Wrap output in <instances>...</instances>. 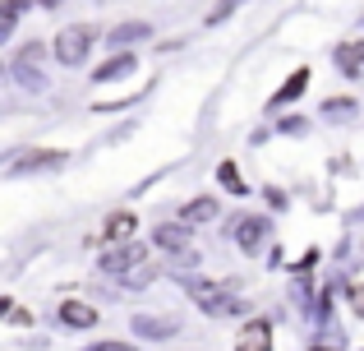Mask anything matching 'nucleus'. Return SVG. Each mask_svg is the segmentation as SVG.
I'll list each match as a JSON object with an SVG mask.
<instances>
[{
    "label": "nucleus",
    "instance_id": "6",
    "mask_svg": "<svg viewBox=\"0 0 364 351\" xmlns=\"http://www.w3.org/2000/svg\"><path fill=\"white\" fill-rule=\"evenodd\" d=\"M272 347V328L267 324H249L240 337H235V351H267Z\"/></svg>",
    "mask_w": 364,
    "mask_h": 351
},
{
    "label": "nucleus",
    "instance_id": "8",
    "mask_svg": "<svg viewBox=\"0 0 364 351\" xmlns=\"http://www.w3.org/2000/svg\"><path fill=\"white\" fill-rule=\"evenodd\" d=\"M152 241H157L161 250H171V254H176V250H185V245H189V226L166 222V226H157V231H152Z\"/></svg>",
    "mask_w": 364,
    "mask_h": 351
},
{
    "label": "nucleus",
    "instance_id": "22",
    "mask_svg": "<svg viewBox=\"0 0 364 351\" xmlns=\"http://www.w3.org/2000/svg\"><path fill=\"white\" fill-rule=\"evenodd\" d=\"M314 351H323V347H314ZM328 351H332V347H328Z\"/></svg>",
    "mask_w": 364,
    "mask_h": 351
},
{
    "label": "nucleus",
    "instance_id": "4",
    "mask_svg": "<svg viewBox=\"0 0 364 351\" xmlns=\"http://www.w3.org/2000/svg\"><path fill=\"white\" fill-rule=\"evenodd\" d=\"M185 291L198 300L203 310H240V300H222V291L213 287V282H198V278H189L185 282Z\"/></svg>",
    "mask_w": 364,
    "mask_h": 351
},
{
    "label": "nucleus",
    "instance_id": "12",
    "mask_svg": "<svg viewBox=\"0 0 364 351\" xmlns=\"http://www.w3.org/2000/svg\"><path fill=\"white\" fill-rule=\"evenodd\" d=\"M263 236H267V222H263V217H249V222H240L235 241H240L245 250H258V245H263Z\"/></svg>",
    "mask_w": 364,
    "mask_h": 351
},
{
    "label": "nucleus",
    "instance_id": "13",
    "mask_svg": "<svg viewBox=\"0 0 364 351\" xmlns=\"http://www.w3.org/2000/svg\"><path fill=\"white\" fill-rule=\"evenodd\" d=\"M148 33H152L148 23H120V28H111V33H107V42L111 46H129V42H143Z\"/></svg>",
    "mask_w": 364,
    "mask_h": 351
},
{
    "label": "nucleus",
    "instance_id": "10",
    "mask_svg": "<svg viewBox=\"0 0 364 351\" xmlns=\"http://www.w3.org/2000/svg\"><path fill=\"white\" fill-rule=\"evenodd\" d=\"M134 231H139L134 213H111V217H107V245H111V241H129Z\"/></svg>",
    "mask_w": 364,
    "mask_h": 351
},
{
    "label": "nucleus",
    "instance_id": "19",
    "mask_svg": "<svg viewBox=\"0 0 364 351\" xmlns=\"http://www.w3.org/2000/svg\"><path fill=\"white\" fill-rule=\"evenodd\" d=\"M328 116H332V120H355V102H350V98L328 102Z\"/></svg>",
    "mask_w": 364,
    "mask_h": 351
},
{
    "label": "nucleus",
    "instance_id": "9",
    "mask_svg": "<svg viewBox=\"0 0 364 351\" xmlns=\"http://www.w3.org/2000/svg\"><path fill=\"white\" fill-rule=\"evenodd\" d=\"M134 328H139V337H152V342H161V337L176 333V324H171V319H157V315H139Z\"/></svg>",
    "mask_w": 364,
    "mask_h": 351
},
{
    "label": "nucleus",
    "instance_id": "5",
    "mask_svg": "<svg viewBox=\"0 0 364 351\" xmlns=\"http://www.w3.org/2000/svg\"><path fill=\"white\" fill-rule=\"evenodd\" d=\"M60 324L65 328H92L97 324V310L83 305V300H60Z\"/></svg>",
    "mask_w": 364,
    "mask_h": 351
},
{
    "label": "nucleus",
    "instance_id": "1",
    "mask_svg": "<svg viewBox=\"0 0 364 351\" xmlns=\"http://www.w3.org/2000/svg\"><path fill=\"white\" fill-rule=\"evenodd\" d=\"M92 37H97V33H92L88 23H74V28H65V33L55 37V56H60L65 65H79L83 56L92 51Z\"/></svg>",
    "mask_w": 364,
    "mask_h": 351
},
{
    "label": "nucleus",
    "instance_id": "20",
    "mask_svg": "<svg viewBox=\"0 0 364 351\" xmlns=\"http://www.w3.org/2000/svg\"><path fill=\"white\" fill-rule=\"evenodd\" d=\"M83 351H129L124 342H97V347H83Z\"/></svg>",
    "mask_w": 364,
    "mask_h": 351
},
{
    "label": "nucleus",
    "instance_id": "7",
    "mask_svg": "<svg viewBox=\"0 0 364 351\" xmlns=\"http://www.w3.org/2000/svg\"><path fill=\"white\" fill-rule=\"evenodd\" d=\"M360 61H364V42H346V46H337V70L346 74V79H360Z\"/></svg>",
    "mask_w": 364,
    "mask_h": 351
},
{
    "label": "nucleus",
    "instance_id": "11",
    "mask_svg": "<svg viewBox=\"0 0 364 351\" xmlns=\"http://www.w3.org/2000/svg\"><path fill=\"white\" fill-rule=\"evenodd\" d=\"M304 83H309V70H295L291 79L282 83V88H277V98H272V107H286V102H295L304 93Z\"/></svg>",
    "mask_w": 364,
    "mask_h": 351
},
{
    "label": "nucleus",
    "instance_id": "18",
    "mask_svg": "<svg viewBox=\"0 0 364 351\" xmlns=\"http://www.w3.org/2000/svg\"><path fill=\"white\" fill-rule=\"evenodd\" d=\"M124 273H129V278H124V287H129V291H139V287H148V282H152V278H157V273H152V268H139V263H134V268H124Z\"/></svg>",
    "mask_w": 364,
    "mask_h": 351
},
{
    "label": "nucleus",
    "instance_id": "17",
    "mask_svg": "<svg viewBox=\"0 0 364 351\" xmlns=\"http://www.w3.org/2000/svg\"><path fill=\"white\" fill-rule=\"evenodd\" d=\"M217 176H222V185L231 189V194H249V185L240 180V172H235V162H222V167H217Z\"/></svg>",
    "mask_w": 364,
    "mask_h": 351
},
{
    "label": "nucleus",
    "instance_id": "16",
    "mask_svg": "<svg viewBox=\"0 0 364 351\" xmlns=\"http://www.w3.org/2000/svg\"><path fill=\"white\" fill-rule=\"evenodd\" d=\"M18 9H23V0H0V42H9V33H14V19Z\"/></svg>",
    "mask_w": 364,
    "mask_h": 351
},
{
    "label": "nucleus",
    "instance_id": "2",
    "mask_svg": "<svg viewBox=\"0 0 364 351\" xmlns=\"http://www.w3.org/2000/svg\"><path fill=\"white\" fill-rule=\"evenodd\" d=\"M70 162V153H60V148H33V153H23L14 162V172L18 176H28V172H51V167H65Z\"/></svg>",
    "mask_w": 364,
    "mask_h": 351
},
{
    "label": "nucleus",
    "instance_id": "21",
    "mask_svg": "<svg viewBox=\"0 0 364 351\" xmlns=\"http://www.w3.org/2000/svg\"><path fill=\"white\" fill-rule=\"evenodd\" d=\"M42 5H55V0H42Z\"/></svg>",
    "mask_w": 364,
    "mask_h": 351
},
{
    "label": "nucleus",
    "instance_id": "3",
    "mask_svg": "<svg viewBox=\"0 0 364 351\" xmlns=\"http://www.w3.org/2000/svg\"><path fill=\"white\" fill-rule=\"evenodd\" d=\"M134 263H143V245H129V241H111V250L102 254V268L107 273H124Z\"/></svg>",
    "mask_w": 364,
    "mask_h": 351
},
{
    "label": "nucleus",
    "instance_id": "14",
    "mask_svg": "<svg viewBox=\"0 0 364 351\" xmlns=\"http://www.w3.org/2000/svg\"><path fill=\"white\" fill-rule=\"evenodd\" d=\"M180 217H185V222H208V217H217V199H189L185 208H180Z\"/></svg>",
    "mask_w": 364,
    "mask_h": 351
},
{
    "label": "nucleus",
    "instance_id": "15",
    "mask_svg": "<svg viewBox=\"0 0 364 351\" xmlns=\"http://www.w3.org/2000/svg\"><path fill=\"white\" fill-rule=\"evenodd\" d=\"M129 70H134V56H111L102 70H92V79H97V83H107V79H124Z\"/></svg>",
    "mask_w": 364,
    "mask_h": 351
}]
</instances>
